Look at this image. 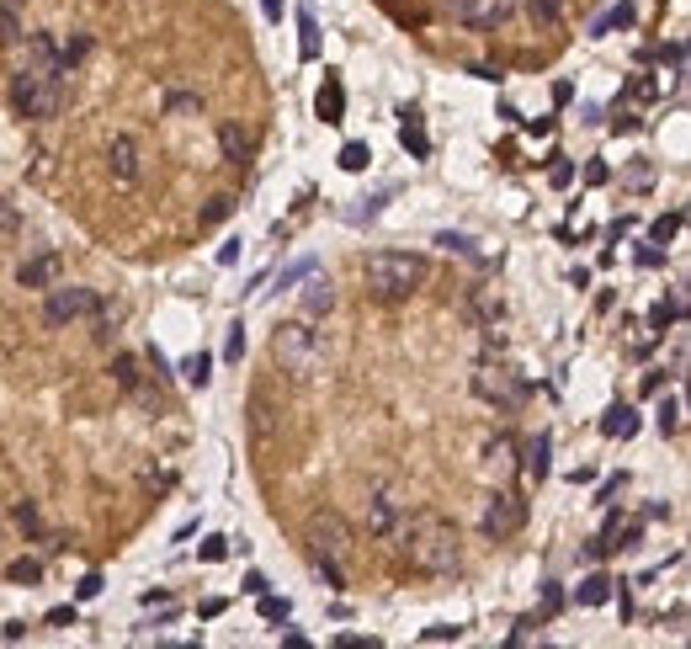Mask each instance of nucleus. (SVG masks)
I'll return each instance as SVG.
<instances>
[{
  "label": "nucleus",
  "instance_id": "obj_11",
  "mask_svg": "<svg viewBox=\"0 0 691 649\" xmlns=\"http://www.w3.org/2000/svg\"><path fill=\"white\" fill-rule=\"evenodd\" d=\"M53 282H64V256L59 250H37L16 266V288H32V293H48Z\"/></svg>",
  "mask_w": 691,
  "mask_h": 649
},
{
  "label": "nucleus",
  "instance_id": "obj_43",
  "mask_svg": "<svg viewBox=\"0 0 691 649\" xmlns=\"http://www.w3.org/2000/svg\"><path fill=\"white\" fill-rule=\"evenodd\" d=\"M548 181H554V186H559V192H564V186H569V181H575V165H569V160H564V154H554V170H548Z\"/></svg>",
  "mask_w": 691,
  "mask_h": 649
},
{
  "label": "nucleus",
  "instance_id": "obj_6",
  "mask_svg": "<svg viewBox=\"0 0 691 649\" xmlns=\"http://www.w3.org/2000/svg\"><path fill=\"white\" fill-rule=\"evenodd\" d=\"M303 543H309V559H335V565H346V559L357 554V538H351V527H346L335 511H314Z\"/></svg>",
  "mask_w": 691,
  "mask_h": 649
},
{
  "label": "nucleus",
  "instance_id": "obj_32",
  "mask_svg": "<svg viewBox=\"0 0 691 649\" xmlns=\"http://www.w3.org/2000/svg\"><path fill=\"white\" fill-rule=\"evenodd\" d=\"M229 213H234V197H229V192H218V197H213V202L197 213V224H224Z\"/></svg>",
  "mask_w": 691,
  "mask_h": 649
},
{
  "label": "nucleus",
  "instance_id": "obj_53",
  "mask_svg": "<svg viewBox=\"0 0 691 649\" xmlns=\"http://www.w3.org/2000/svg\"><path fill=\"white\" fill-rule=\"evenodd\" d=\"M239 591H245V597H261V591H266V575H261V570H250V575H245V586H239Z\"/></svg>",
  "mask_w": 691,
  "mask_h": 649
},
{
  "label": "nucleus",
  "instance_id": "obj_27",
  "mask_svg": "<svg viewBox=\"0 0 691 649\" xmlns=\"http://www.w3.org/2000/svg\"><path fill=\"white\" fill-rule=\"evenodd\" d=\"M436 245H442L447 256H463V261H484V256L474 250V240H468V234H452V229H442V234H436Z\"/></svg>",
  "mask_w": 691,
  "mask_h": 649
},
{
  "label": "nucleus",
  "instance_id": "obj_5",
  "mask_svg": "<svg viewBox=\"0 0 691 649\" xmlns=\"http://www.w3.org/2000/svg\"><path fill=\"white\" fill-rule=\"evenodd\" d=\"M468 389H474L484 405H495L500 416H516V410H527V400H532V389L522 384V373H511L506 362H474Z\"/></svg>",
  "mask_w": 691,
  "mask_h": 649
},
{
  "label": "nucleus",
  "instance_id": "obj_35",
  "mask_svg": "<svg viewBox=\"0 0 691 649\" xmlns=\"http://www.w3.org/2000/svg\"><path fill=\"white\" fill-rule=\"evenodd\" d=\"M5 575H11V581H21V586H37V581H43V565H37V559H11V565H5Z\"/></svg>",
  "mask_w": 691,
  "mask_h": 649
},
{
  "label": "nucleus",
  "instance_id": "obj_38",
  "mask_svg": "<svg viewBox=\"0 0 691 649\" xmlns=\"http://www.w3.org/2000/svg\"><path fill=\"white\" fill-rule=\"evenodd\" d=\"M11 522H16L27 538H32V533H43V517H37V506H32V501H21V506L11 511Z\"/></svg>",
  "mask_w": 691,
  "mask_h": 649
},
{
  "label": "nucleus",
  "instance_id": "obj_4",
  "mask_svg": "<svg viewBox=\"0 0 691 649\" xmlns=\"http://www.w3.org/2000/svg\"><path fill=\"white\" fill-rule=\"evenodd\" d=\"M11 107H16V117H27V123H48V117H59V107H64V75L59 69H16L11 75Z\"/></svg>",
  "mask_w": 691,
  "mask_h": 649
},
{
  "label": "nucleus",
  "instance_id": "obj_30",
  "mask_svg": "<svg viewBox=\"0 0 691 649\" xmlns=\"http://www.w3.org/2000/svg\"><path fill=\"white\" fill-rule=\"evenodd\" d=\"M314 565V575L330 586V591H346V565H335V559H309Z\"/></svg>",
  "mask_w": 691,
  "mask_h": 649
},
{
  "label": "nucleus",
  "instance_id": "obj_54",
  "mask_svg": "<svg viewBox=\"0 0 691 649\" xmlns=\"http://www.w3.org/2000/svg\"><path fill=\"white\" fill-rule=\"evenodd\" d=\"M660 261H665V250H660V245H644V250H639V266H660Z\"/></svg>",
  "mask_w": 691,
  "mask_h": 649
},
{
  "label": "nucleus",
  "instance_id": "obj_23",
  "mask_svg": "<svg viewBox=\"0 0 691 649\" xmlns=\"http://www.w3.org/2000/svg\"><path fill=\"white\" fill-rule=\"evenodd\" d=\"M687 314V298L681 293H671V298H660L655 309H649V325H655V336H665V325H676Z\"/></svg>",
  "mask_w": 691,
  "mask_h": 649
},
{
  "label": "nucleus",
  "instance_id": "obj_56",
  "mask_svg": "<svg viewBox=\"0 0 691 649\" xmlns=\"http://www.w3.org/2000/svg\"><path fill=\"white\" fill-rule=\"evenodd\" d=\"M554 101H559V107H569V101H575V85H569V80H559V85H554Z\"/></svg>",
  "mask_w": 691,
  "mask_h": 649
},
{
  "label": "nucleus",
  "instance_id": "obj_15",
  "mask_svg": "<svg viewBox=\"0 0 691 649\" xmlns=\"http://www.w3.org/2000/svg\"><path fill=\"white\" fill-rule=\"evenodd\" d=\"M548 458H554V437H548V431H538V437L522 447V479L543 485V479H548V469H554Z\"/></svg>",
  "mask_w": 691,
  "mask_h": 649
},
{
  "label": "nucleus",
  "instance_id": "obj_58",
  "mask_svg": "<svg viewBox=\"0 0 691 649\" xmlns=\"http://www.w3.org/2000/svg\"><path fill=\"white\" fill-rule=\"evenodd\" d=\"M48 623H53V629H64V623H75V607H53V613H48Z\"/></svg>",
  "mask_w": 691,
  "mask_h": 649
},
{
  "label": "nucleus",
  "instance_id": "obj_14",
  "mask_svg": "<svg viewBox=\"0 0 691 649\" xmlns=\"http://www.w3.org/2000/svg\"><path fill=\"white\" fill-rule=\"evenodd\" d=\"M314 112H319V123H346V85H341V75L335 69H325V85H319V101H314Z\"/></svg>",
  "mask_w": 691,
  "mask_h": 649
},
{
  "label": "nucleus",
  "instance_id": "obj_59",
  "mask_svg": "<svg viewBox=\"0 0 691 649\" xmlns=\"http://www.w3.org/2000/svg\"><path fill=\"white\" fill-rule=\"evenodd\" d=\"M543 602H548V613H559V602H564V591H559V586H543Z\"/></svg>",
  "mask_w": 691,
  "mask_h": 649
},
{
  "label": "nucleus",
  "instance_id": "obj_18",
  "mask_svg": "<svg viewBox=\"0 0 691 649\" xmlns=\"http://www.w3.org/2000/svg\"><path fill=\"white\" fill-rule=\"evenodd\" d=\"M612 591H617V581H612V575H601V570H591V575L575 586V607H607V602H612Z\"/></svg>",
  "mask_w": 691,
  "mask_h": 649
},
{
  "label": "nucleus",
  "instance_id": "obj_48",
  "mask_svg": "<svg viewBox=\"0 0 691 649\" xmlns=\"http://www.w3.org/2000/svg\"><path fill=\"white\" fill-rule=\"evenodd\" d=\"M585 181H591V186H607V181H612V165L591 160V165H585Z\"/></svg>",
  "mask_w": 691,
  "mask_h": 649
},
{
  "label": "nucleus",
  "instance_id": "obj_34",
  "mask_svg": "<svg viewBox=\"0 0 691 649\" xmlns=\"http://www.w3.org/2000/svg\"><path fill=\"white\" fill-rule=\"evenodd\" d=\"M484 458H490V469H511V458H516V442H511V437H495V442L484 447Z\"/></svg>",
  "mask_w": 691,
  "mask_h": 649
},
{
  "label": "nucleus",
  "instance_id": "obj_7",
  "mask_svg": "<svg viewBox=\"0 0 691 649\" xmlns=\"http://www.w3.org/2000/svg\"><path fill=\"white\" fill-rule=\"evenodd\" d=\"M404 511H410V501H404L394 485L367 490V501H362V527H367V538H394L399 522H404Z\"/></svg>",
  "mask_w": 691,
  "mask_h": 649
},
{
  "label": "nucleus",
  "instance_id": "obj_37",
  "mask_svg": "<svg viewBox=\"0 0 691 649\" xmlns=\"http://www.w3.org/2000/svg\"><path fill=\"white\" fill-rule=\"evenodd\" d=\"M165 112H170V117H192V112L202 117V101L186 96V91H176V96H165Z\"/></svg>",
  "mask_w": 691,
  "mask_h": 649
},
{
  "label": "nucleus",
  "instance_id": "obj_20",
  "mask_svg": "<svg viewBox=\"0 0 691 649\" xmlns=\"http://www.w3.org/2000/svg\"><path fill=\"white\" fill-rule=\"evenodd\" d=\"M298 59H303V64L319 59V21H314L309 5H298Z\"/></svg>",
  "mask_w": 691,
  "mask_h": 649
},
{
  "label": "nucleus",
  "instance_id": "obj_46",
  "mask_svg": "<svg viewBox=\"0 0 691 649\" xmlns=\"http://www.w3.org/2000/svg\"><path fill=\"white\" fill-rule=\"evenodd\" d=\"M202 559H208V565L229 559V538H208V543H202Z\"/></svg>",
  "mask_w": 691,
  "mask_h": 649
},
{
  "label": "nucleus",
  "instance_id": "obj_41",
  "mask_svg": "<svg viewBox=\"0 0 691 649\" xmlns=\"http://www.w3.org/2000/svg\"><path fill=\"white\" fill-rule=\"evenodd\" d=\"M0 43H21V21L11 5H0Z\"/></svg>",
  "mask_w": 691,
  "mask_h": 649
},
{
  "label": "nucleus",
  "instance_id": "obj_57",
  "mask_svg": "<svg viewBox=\"0 0 691 649\" xmlns=\"http://www.w3.org/2000/svg\"><path fill=\"white\" fill-rule=\"evenodd\" d=\"M639 128V117L633 112H623V117H612V133H633Z\"/></svg>",
  "mask_w": 691,
  "mask_h": 649
},
{
  "label": "nucleus",
  "instance_id": "obj_16",
  "mask_svg": "<svg viewBox=\"0 0 691 649\" xmlns=\"http://www.w3.org/2000/svg\"><path fill=\"white\" fill-rule=\"evenodd\" d=\"M298 304H303V320H319V314H330L335 309V288H330V277H303V293H298Z\"/></svg>",
  "mask_w": 691,
  "mask_h": 649
},
{
  "label": "nucleus",
  "instance_id": "obj_26",
  "mask_svg": "<svg viewBox=\"0 0 691 649\" xmlns=\"http://www.w3.org/2000/svg\"><path fill=\"white\" fill-rule=\"evenodd\" d=\"M181 378H186L192 389H208V384H213V357H208V352H192V357L181 362Z\"/></svg>",
  "mask_w": 691,
  "mask_h": 649
},
{
  "label": "nucleus",
  "instance_id": "obj_10",
  "mask_svg": "<svg viewBox=\"0 0 691 649\" xmlns=\"http://www.w3.org/2000/svg\"><path fill=\"white\" fill-rule=\"evenodd\" d=\"M138 170H144L138 139H133V133H112V139H106V176H112L117 186H133Z\"/></svg>",
  "mask_w": 691,
  "mask_h": 649
},
{
  "label": "nucleus",
  "instance_id": "obj_40",
  "mask_svg": "<svg viewBox=\"0 0 691 649\" xmlns=\"http://www.w3.org/2000/svg\"><path fill=\"white\" fill-rule=\"evenodd\" d=\"M239 357H245V325L234 320V325H229V341H224V362H239Z\"/></svg>",
  "mask_w": 691,
  "mask_h": 649
},
{
  "label": "nucleus",
  "instance_id": "obj_12",
  "mask_svg": "<svg viewBox=\"0 0 691 649\" xmlns=\"http://www.w3.org/2000/svg\"><path fill=\"white\" fill-rule=\"evenodd\" d=\"M447 5H452V16H458V21H468V27L490 32V27H500V21L511 16V5H516V0H447Z\"/></svg>",
  "mask_w": 691,
  "mask_h": 649
},
{
  "label": "nucleus",
  "instance_id": "obj_39",
  "mask_svg": "<svg viewBox=\"0 0 691 649\" xmlns=\"http://www.w3.org/2000/svg\"><path fill=\"white\" fill-rule=\"evenodd\" d=\"M564 5H569V0H527V11H532L543 27H554V21L564 16Z\"/></svg>",
  "mask_w": 691,
  "mask_h": 649
},
{
  "label": "nucleus",
  "instance_id": "obj_8",
  "mask_svg": "<svg viewBox=\"0 0 691 649\" xmlns=\"http://www.w3.org/2000/svg\"><path fill=\"white\" fill-rule=\"evenodd\" d=\"M522 522H527V501L516 490H490V501L479 511V533L495 538V543H506L511 533H522Z\"/></svg>",
  "mask_w": 691,
  "mask_h": 649
},
{
  "label": "nucleus",
  "instance_id": "obj_29",
  "mask_svg": "<svg viewBox=\"0 0 691 649\" xmlns=\"http://www.w3.org/2000/svg\"><path fill=\"white\" fill-rule=\"evenodd\" d=\"M676 234H681V213H665V218L649 224V245H671Z\"/></svg>",
  "mask_w": 691,
  "mask_h": 649
},
{
  "label": "nucleus",
  "instance_id": "obj_1",
  "mask_svg": "<svg viewBox=\"0 0 691 649\" xmlns=\"http://www.w3.org/2000/svg\"><path fill=\"white\" fill-rule=\"evenodd\" d=\"M394 538H399L404 565L420 570V575H452V570L463 565V533H458V522L442 517V511H420V517L399 522Z\"/></svg>",
  "mask_w": 691,
  "mask_h": 649
},
{
  "label": "nucleus",
  "instance_id": "obj_42",
  "mask_svg": "<svg viewBox=\"0 0 691 649\" xmlns=\"http://www.w3.org/2000/svg\"><path fill=\"white\" fill-rule=\"evenodd\" d=\"M0 234H21V213L11 197H0Z\"/></svg>",
  "mask_w": 691,
  "mask_h": 649
},
{
  "label": "nucleus",
  "instance_id": "obj_49",
  "mask_svg": "<svg viewBox=\"0 0 691 649\" xmlns=\"http://www.w3.org/2000/svg\"><path fill=\"white\" fill-rule=\"evenodd\" d=\"M649 181H655V165H649V160H639V165L628 170V186H649Z\"/></svg>",
  "mask_w": 691,
  "mask_h": 649
},
{
  "label": "nucleus",
  "instance_id": "obj_28",
  "mask_svg": "<svg viewBox=\"0 0 691 649\" xmlns=\"http://www.w3.org/2000/svg\"><path fill=\"white\" fill-rule=\"evenodd\" d=\"M655 426H660V437H676V431H681V400H660Z\"/></svg>",
  "mask_w": 691,
  "mask_h": 649
},
{
  "label": "nucleus",
  "instance_id": "obj_31",
  "mask_svg": "<svg viewBox=\"0 0 691 649\" xmlns=\"http://www.w3.org/2000/svg\"><path fill=\"white\" fill-rule=\"evenodd\" d=\"M367 165H373V149H367V144H346V149H341V170L357 176V170H367Z\"/></svg>",
  "mask_w": 691,
  "mask_h": 649
},
{
  "label": "nucleus",
  "instance_id": "obj_19",
  "mask_svg": "<svg viewBox=\"0 0 691 649\" xmlns=\"http://www.w3.org/2000/svg\"><path fill=\"white\" fill-rule=\"evenodd\" d=\"M106 378H112L122 394H138V384H144V373H138V357H133V352H117V357L106 362Z\"/></svg>",
  "mask_w": 691,
  "mask_h": 649
},
{
  "label": "nucleus",
  "instance_id": "obj_17",
  "mask_svg": "<svg viewBox=\"0 0 691 649\" xmlns=\"http://www.w3.org/2000/svg\"><path fill=\"white\" fill-rule=\"evenodd\" d=\"M399 117H404V123H399V144L410 149V160H426V154H431V139H426V123H420V112H415V107H404Z\"/></svg>",
  "mask_w": 691,
  "mask_h": 649
},
{
  "label": "nucleus",
  "instance_id": "obj_25",
  "mask_svg": "<svg viewBox=\"0 0 691 649\" xmlns=\"http://www.w3.org/2000/svg\"><path fill=\"white\" fill-rule=\"evenodd\" d=\"M389 197H394V186H389V192H373V197H362L357 208H346V224H357V229H362V224H373V218L383 213V202H389Z\"/></svg>",
  "mask_w": 691,
  "mask_h": 649
},
{
  "label": "nucleus",
  "instance_id": "obj_51",
  "mask_svg": "<svg viewBox=\"0 0 691 649\" xmlns=\"http://www.w3.org/2000/svg\"><path fill=\"white\" fill-rule=\"evenodd\" d=\"M239 250H245L239 240H224V250H218V266H234V261H239Z\"/></svg>",
  "mask_w": 691,
  "mask_h": 649
},
{
  "label": "nucleus",
  "instance_id": "obj_24",
  "mask_svg": "<svg viewBox=\"0 0 691 649\" xmlns=\"http://www.w3.org/2000/svg\"><path fill=\"white\" fill-rule=\"evenodd\" d=\"M633 21H639V5H628V0H623V5H612V11H607L596 27H591V37H607V32H617V27H633Z\"/></svg>",
  "mask_w": 691,
  "mask_h": 649
},
{
  "label": "nucleus",
  "instance_id": "obj_22",
  "mask_svg": "<svg viewBox=\"0 0 691 649\" xmlns=\"http://www.w3.org/2000/svg\"><path fill=\"white\" fill-rule=\"evenodd\" d=\"M500 314H506V298H500L495 288H479V293H474V320L495 330V320H500Z\"/></svg>",
  "mask_w": 691,
  "mask_h": 649
},
{
  "label": "nucleus",
  "instance_id": "obj_21",
  "mask_svg": "<svg viewBox=\"0 0 691 649\" xmlns=\"http://www.w3.org/2000/svg\"><path fill=\"white\" fill-rule=\"evenodd\" d=\"M633 431H639V410H633V405H612V410L601 416V437H623V442H628Z\"/></svg>",
  "mask_w": 691,
  "mask_h": 649
},
{
  "label": "nucleus",
  "instance_id": "obj_52",
  "mask_svg": "<svg viewBox=\"0 0 691 649\" xmlns=\"http://www.w3.org/2000/svg\"><path fill=\"white\" fill-rule=\"evenodd\" d=\"M623 485H628V479H623V474H612V479H607V485H601V495H596V506H607V501H612V495H617V490H623Z\"/></svg>",
  "mask_w": 691,
  "mask_h": 649
},
{
  "label": "nucleus",
  "instance_id": "obj_60",
  "mask_svg": "<svg viewBox=\"0 0 691 649\" xmlns=\"http://www.w3.org/2000/svg\"><path fill=\"white\" fill-rule=\"evenodd\" d=\"M261 16H266V21H282V0H261Z\"/></svg>",
  "mask_w": 691,
  "mask_h": 649
},
{
  "label": "nucleus",
  "instance_id": "obj_9",
  "mask_svg": "<svg viewBox=\"0 0 691 649\" xmlns=\"http://www.w3.org/2000/svg\"><path fill=\"white\" fill-rule=\"evenodd\" d=\"M85 314H96V293H90V288H75V282H53V288H48L43 320H48L53 330H64V325H75V320H85Z\"/></svg>",
  "mask_w": 691,
  "mask_h": 649
},
{
  "label": "nucleus",
  "instance_id": "obj_13",
  "mask_svg": "<svg viewBox=\"0 0 691 649\" xmlns=\"http://www.w3.org/2000/svg\"><path fill=\"white\" fill-rule=\"evenodd\" d=\"M218 154H224V165L245 170L250 154H255V144H250V133H245L239 123H218Z\"/></svg>",
  "mask_w": 691,
  "mask_h": 649
},
{
  "label": "nucleus",
  "instance_id": "obj_44",
  "mask_svg": "<svg viewBox=\"0 0 691 649\" xmlns=\"http://www.w3.org/2000/svg\"><path fill=\"white\" fill-rule=\"evenodd\" d=\"M314 266H319V261H314V256H303L298 266H287V272H282V282H277V288H293V282H303V277H309Z\"/></svg>",
  "mask_w": 691,
  "mask_h": 649
},
{
  "label": "nucleus",
  "instance_id": "obj_36",
  "mask_svg": "<svg viewBox=\"0 0 691 649\" xmlns=\"http://www.w3.org/2000/svg\"><path fill=\"white\" fill-rule=\"evenodd\" d=\"M255 602H261V618H266V623H287V613H293L287 597H266V591H261Z\"/></svg>",
  "mask_w": 691,
  "mask_h": 649
},
{
  "label": "nucleus",
  "instance_id": "obj_50",
  "mask_svg": "<svg viewBox=\"0 0 691 649\" xmlns=\"http://www.w3.org/2000/svg\"><path fill=\"white\" fill-rule=\"evenodd\" d=\"M665 378H676V373H665V368H655V373H644V394H660V389H665Z\"/></svg>",
  "mask_w": 691,
  "mask_h": 649
},
{
  "label": "nucleus",
  "instance_id": "obj_45",
  "mask_svg": "<svg viewBox=\"0 0 691 649\" xmlns=\"http://www.w3.org/2000/svg\"><path fill=\"white\" fill-rule=\"evenodd\" d=\"M447 639H463V629H458V623H436V629H426V645H447Z\"/></svg>",
  "mask_w": 691,
  "mask_h": 649
},
{
  "label": "nucleus",
  "instance_id": "obj_3",
  "mask_svg": "<svg viewBox=\"0 0 691 649\" xmlns=\"http://www.w3.org/2000/svg\"><path fill=\"white\" fill-rule=\"evenodd\" d=\"M271 362L293 378V384H314L325 373V336L314 330V320H282L271 330Z\"/></svg>",
  "mask_w": 691,
  "mask_h": 649
},
{
  "label": "nucleus",
  "instance_id": "obj_2",
  "mask_svg": "<svg viewBox=\"0 0 691 649\" xmlns=\"http://www.w3.org/2000/svg\"><path fill=\"white\" fill-rule=\"evenodd\" d=\"M426 277H431V261L415 256V250H373V256L362 261V282H367V293H373L378 304H404V298H415V293L426 288Z\"/></svg>",
  "mask_w": 691,
  "mask_h": 649
},
{
  "label": "nucleus",
  "instance_id": "obj_55",
  "mask_svg": "<svg viewBox=\"0 0 691 649\" xmlns=\"http://www.w3.org/2000/svg\"><path fill=\"white\" fill-rule=\"evenodd\" d=\"M90 597H101V575H85V581H80V602H90Z\"/></svg>",
  "mask_w": 691,
  "mask_h": 649
},
{
  "label": "nucleus",
  "instance_id": "obj_47",
  "mask_svg": "<svg viewBox=\"0 0 691 649\" xmlns=\"http://www.w3.org/2000/svg\"><path fill=\"white\" fill-rule=\"evenodd\" d=\"M660 59H665L671 69H687V43H671V48H660Z\"/></svg>",
  "mask_w": 691,
  "mask_h": 649
},
{
  "label": "nucleus",
  "instance_id": "obj_33",
  "mask_svg": "<svg viewBox=\"0 0 691 649\" xmlns=\"http://www.w3.org/2000/svg\"><path fill=\"white\" fill-rule=\"evenodd\" d=\"M250 431H255V442H266V437H271V421H266V394H250Z\"/></svg>",
  "mask_w": 691,
  "mask_h": 649
}]
</instances>
